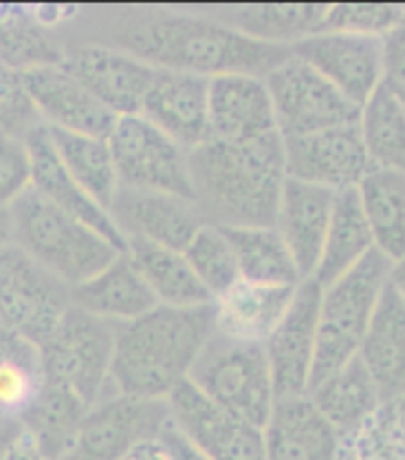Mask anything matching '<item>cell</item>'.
<instances>
[{"instance_id": "cell-1", "label": "cell", "mask_w": 405, "mask_h": 460, "mask_svg": "<svg viewBox=\"0 0 405 460\" xmlns=\"http://www.w3.org/2000/svg\"><path fill=\"white\" fill-rule=\"evenodd\" d=\"M67 43H101L151 65L213 79L248 75L265 79L294 56L286 46H269L225 27L206 13L163 5L76 7L57 31Z\"/></svg>"}, {"instance_id": "cell-2", "label": "cell", "mask_w": 405, "mask_h": 460, "mask_svg": "<svg viewBox=\"0 0 405 460\" xmlns=\"http://www.w3.org/2000/svg\"><path fill=\"white\" fill-rule=\"evenodd\" d=\"M189 179L193 208L203 225L275 227L286 181L282 137L272 134L248 144L207 138L189 151Z\"/></svg>"}, {"instance_id": "cell-3", "label": "cell", "mask_w": 405, "mask_h": 460, "mask_svg": "<svg viewBox=\"0 0 405 460\" xmlns=\"http://www.w3.org/2000/svg\"><path fill=\"white\" fill-rule=\"evenodd\" d=\"M213 334V303L200 308L155 305L131 323L117 324L112 392L167 401L177 386L189 382L191 367Z\"/></svg>"}, {"instance_id": "cell-4", "label": "cell", "mask_w": 405, "mask_h": 460, "mask_svg": "<svg viewBox=\"0 0 405 460\" xmlns=\"http://www.w3.org/2000/svg\"><path fill=\"white\" fill-rule=\"evenodd\" d=\"M10 220L13 246L69 288L86 282L122 253L96 229L86 227L31 189L10 206Z\"/></svg>"}, {"instance_id": "cell-5", "label": "cell", "mask_w": 405, "mask_h": 460, "mask_svg": "<svg viewBox=\"0 0 405 460\" xmlns=\"http://www.w3.org/2000/svg\"><path fill=\"white\" fill-rule=\"evenodd\" d=\"M389 272L392 262L374 248L337 282L322 287L310 386L334 375L357 356L382 291L389 284Z\"/></svg>"}, {"instance_id": "cell-6", "label": "cell", "mask_w": 405, "mask_h": 460, "mask_svg": "<svg viewBox=\"0 0 405 460\" xmlns=\"http://www.w3.org/2000/svg\"><path fill=\"white\" fill-rule=\"evenodd\" d=\"M189 382L220 411L260 429L275 408L277 394L265 346L239 344L215 332L191 367Z\"/></svg>"}, {"instance_id": "cell-7", "label": "cell", "mask_w": 405, "mask_h": 460, "mask_svg": "<svg viewBox=\"0 0 405 460\" xmlns=\"http://www.w3.org/2000/svg\"><path fill=\"white\" fill-rule=\"evenodd\" d=\"M115 334L117 324L69 305L56 332L41 346L46 375L67 385L89 408L96 405L112 394Z\"/></svg>"}, {"instance_id": "cell-8", "label": "cell", "mask_w": 405, "mask_h": 460, "mask_svg": "<svg viewBox=\"0 0 405 460\" xmlns=\"http://www.w3.org/2000/svg\"><path fill=\"white\" fill-rule=\"evenodd\" d=\"M119 189L167 193L191 200L189 151L141 115L117 117L108 134Z\"/></svg>"}, {"instance_id": "cell-9", "label": "cell", "mask_w": 405, "mask_h": 460, "mask_svg": "<svg viewBox=\"0 0 405 460\" xmlns=\"http://www.w3.org/2000/svg\"><path fill=\"white\" fill-rule=\"evenodd\" d=\"M275 111L277 134L282 138L308 137L360 122V108L341 96L317 69L291 56L265 76Z\"/></svg>"}, {"instance_id": "cell-10", "label": "cell", "mask_w": 405, "mask_h": 460, "mask_svg": "<svg viewBox=\"0 0 405 460\" xmlns=\"http://www.w3.org/2000/svg\"><path fill=\"white\" fill-rule=\"evenodd\" d=\"M69 305L67 284L39 268L20 248L0 253V330L43 346Z\"/></svg>"}, {"instance_id": "cell-11", "label": "cell", "mask_w": 405, "mask_h": 460, "mask_svg": "<svg viewBox=\"0 0 405 460\" xmlns=\"http://www.w3.org/2000/svg\"><path fill=\"white\" fill-rule=\"evenodd\" d=\"M170 422L167 401L108 394L91 405L60 460H127L144 441L158 439Z\"/></svg>"}, {"instance_id": "cell-12", "label": "cell", "mask_w": 405, "mask_h": 460, "mask_svg": "<svg viewBox=\"0 0 405 460\" xmlns=\"http://www.w3.org/2000/svg\"><path fill=\"white\" fill-rule=\"evenodd\" d=\"M294 56L317 69L356 108L384 86V41L370 36L320 31L295 43Z\"/></svg>"}, {"instance_id": "cell-13", "label": "cell", "mask_w": 405, "mask_h": 460, "mask_svg": "<svg viewBox=\"0 0 405 460\" xmlns=\"http://www.w3.org/2000/svg\"><path fill=\"white\" fill-rule=\"evenodd\" d=\"M167 405L172 425L210 460H268L260 427L220 411L191 382L177 386Z\"/></svg>"}, {"instance_id": "cell-14", "label": "cell", "mask_w": 405, "mask_h": 460, "mask_svg": "<svg viewBox=\"0 0 405 460\" xmlns=\"http://www.w3.org/2000/svg\"><path fill=\"white\" fill-rule=\"evenodd\" d=\"M286 177L339 193L356 189L372 170L357 124L282 138Z\"/></svg>"}, {"instance_id": "cell-15", "label": "cell", "mask_w": 405, "mask_h": 460, "mask_svg": "<svg viewBox=\"0 0 405 460\" xmlns=\"http://www.w3.org/2000/svg\"><path fill=\"white\" fill-rule=\"evenodd\" d=\"M320 296L322 287L315 279H303L295 287L294 301L284 320L265 341V356L272 372L277 399H294L308 394L310 372L315 360Z\"/></svg>"}, {"instance_id": "cell-16", "label": "cell", "mask_w": 405, "mask_h": 460, "mask_svg": "<svg viewBox=\"0 0 405 460\" xmlns=\"http://www.w3.org/2000/svg\"><path fill=\"white\" fill-rule=\"evenodd\" d=\"M115 117L138 115L155 69L101 43H67L60 62Z\"/></svg>"}, {"instance_id": "cell-17", "label": "cell", "mask_w": 405, "mask_h": 460, "mask_svg": "<svg viewBox=\"0 0 405 460\" xmlns=\"http://www.w3.org/2000/svg\"><path fill=\"white\" fill-rule=\"evenodd\" d=\"M20 79L43 127L101 138H108L115 127L117 117L62 65L29 69Z\"/></svg>"}, {"instance_id": "cell-18", "label": "cell", "mask_w": 405, "mask_h": 460, "mask_svg": "<svg viewBox=\"0 0 405 460\" xmlns=\"http://www.w3.org/2000/svg\"><path fill=\"white\" fill-rule=\"evenodd\" d=\"M207 84L206 76L155 69L138 115L184 151H191L210 138Z\"/></svg>"}, {"instance_id": "cell-19", "label": "cell", "mask_w": 405, "mask_h": 460, "mask_svg": "<svg viewBox=\"0 0 405 460\" xmlns=\"http://www.w3.org/2000/svg\"><path fill=\"white\" fill-rule=\"evenodd\" d=\"M207 119L210 138L227 144H248L277 134L268 84L260 76H213L207 84Z\"/></svg>"}, {"instance_id": "cell-20", "label": "cell", "mask_w": 405, "mask_h": 460, "mask_svg": "<svg viewBox=\"0 0 405 460\" xmlns=\"http://www.w3.org/2000/svg\"><path fill=\"white\" fill-rule=\"evenodd\" d=\"M108 213L124 241H148L172 251H184L193 234L203 227L191 200L167 193L119 189Z\"/></svg>"}, {"instance_id": "cell-21", "label": "cell", "mask_w": 405, "mask_h": 460, "mask_svg": "<svg viewBox=\"0 0 405 460\" xmlns=\"http://www.w3.org/2000/svg\"><path fill=\"white\" fill-rule=\"evenodd\" d=\"M24 141H27L29 158H31V191L43 196L48 203L76 217L79 222H84L86 227L96 229L103 239L110 241L112 246L124 253L127 241L115 227L110 213L98 206L96 200L69 177V172L57 158L56 148H53L48 129L43 124H36L24 134Z\"/></svg>"}, {"instance_id": "cell-22", "label": "cell", "mask_w": 405, "mask_h": 460, "mask_svg": "<svg viewBox=\"0 0 405 460\" xmlns=\"http://www.w3.org/2000/svg\"><path fill=\"white\" fill-rule=\"evenodd\" d=\"M337 193L298 179L284 181L275 229L289 248L295 270L303 279H313L330 229L331 208Z\"/></svg>"}, {"instance_id": "cell-23", "label": "cell", "mask_w": 405, "mask_h": 460, "mask_svg": "<svg viewBox=\"0 0 405 460\" xmlns=\"http://www.w3.org/2000/svg\"><path fill=\"white\" fill-rule=\"evenodd\" d=\"M295 287L239 282L213 301L215 332L239 344L265 346L286 315Z\"/></svg>"}, {"instance_id": "cell-24", "label": "cell", "mask_w": 405, "mask_h": 460, "mask_svg": "<svg viewBox=\"0 0 405 460\" xmlns=\"http://www.w3.org/2000/svg\"><path fill=\"white\" fill-rule=\"evenodd\" d=\"M268 460H337L341 437L308 396L277 399L262 427Z\"/></svg>"}, {"instance_id": "cell-25", "label": "cell", "mask_w": 405, "mask_h": 460, "mask_svg": "<svg viewBox=\"0 0 405 460\" xmlns=\"http://www.w3.org/2000/svg\"><path fill=\"white\" fill-rule=\"evenodd\" d=\"M384 403L405 396V301L389 284L357 350Z\"/></svg>"}, {"instance_id": "cell-26", "label": "cell", "mask_w": 405, "mask_h": 460, "mask_svg": "<svg viewBox=\"0 0 405 460\" xmlns=\"http://www.w3.org/2000/svg\"><path fill=\"white\" fill-rule=\"evenodd\" d=\"M69 303L110 324H127L158 305L127 253H119L101 272L69 288Z\"/></svg>"}, {"instance_id": "cell-27", "label": "cell", "mask_w": 405, "mask_h": 460, "mask_svg": "<svg viewBox=\"0 0 405 460\" xmlns=\"http://www.w3.org/2000/svg\"><path fill=\"white\" fill-rule=\"evenodd\" d=\"M330 5H213L198 7L225 27L269 46H286L305 41L322 31Z\"/></svg>"}, {"instance_id": "cell-28", "label": "cell", "mask_w": 405, "mask_h": 460, "mask_svg": "<svg viewBox=\"0 0 405 460\" xmlns=\"http://www.w3.org/2000/svg\"><path fill=\"white\" fill-rule=\"evenodd\" d=\"M317 412L339 432V437H348L357 427L377 412L384 401L379 396L377 385L370 377V372L360 363V358H353L344 367H339L315 386H310L305 394Z\"/></svg>"}, {"instance_id": "cell-29", "label": "cell", "mask_w": 405, "mask_h": 460, "mask_svg": "<svg viewBox=\"0 0 405 460\" xmlns=\"http://www.w3.org/2000/svg\"><path fill=\"white\" fill-rule=\"evenodd\" d=\"M138 275L144 277L145 287L151 288L158 305L167 308H200L210 305L213 298L207 294L198 277L193 275L181 251L155 246L148 241L127 239V251Z\"/></svg>"}, {"instance_id": "cell-30", "label": "cell", "mask_w": 405, "mask_h": 460, "mask_svg": "<svg viewBox=\"0 0 405 460\" xmlns=\"http://www.w3.org/2000/svg\"><path fill=\"white\" fill-rule=\"evenodd\" d=\"M370 251H374V241L360 208L357 191L356 189L339 191L334 196L330 229L324 236L322 255L313 279L320 287L337 282L339 277L356 268Z\"/></svg>"}, {"instance_id": "cell-31", "label": "cell", "mask_w": 405, "mask_h": 460, "mask_svg": "<svg viewBox=\"0 0 405 460\" xmlns=\"http://www.w3.org/2000/svg\"><path fill=\"white\" fill-rule=\"evenodd\" d=\"M372 241L389 262L405 255V174L372 167L356 186Z\"/></svg>"}, {"instance_id": "cell-32", "label": "cell", "mask_w": 405, "mask_h": 460, "mask_svg": "<svg viewBox=\"0 0 405 460\" xmlns=\"http://www.w3.org/2000/svg\"><path fill=\"white\" fill-rule=\"evenodd\" d=\"M89 405L84 403L67 385L60 379L48 377L43 382L36 403L22 418V427L31 434L36 447L48 460H60L75 439L76 429L82 425Z\"/></svg>"}, {"instance_id": "cell-33", "label": "cell", "mask_w": 405, "mask_h": 460, "mask_svg": "<svg viewBox=\"0 0 405 460\" xmlns=\"http://www.w3.org/2000/svg\"><path fill=\"white\" fill-rule=\"evenodd\" d=\"M46 382L41 346L0 330V420H17L36 403Z\"/></svg>"}, {"instance_id": "cell-34", "label": "cell", "mask_w": 405, "mask_h": 460, "mask_svg": "<svg viewBox=\"0 0 405 460\" xmlns=\"http://www.w3.org/2000/svg\"><path fill=\"white\" fill-rule=\"evenodd\" d=\"M236 258L239 279L269 287H298L301 275L295 270L289 248L275 227L222 229Z\"/></svg>"}, {"instance_id": "cell-35", "label": "cell", "mask_w": 405, "mask_h": 460, "mask_svg": "<svg viewBox=\"0 0 405 460\" xmlns=\"http://www.w3.org/2000/svg\"><path fill=\"white\" fill-rule=\"evenodd\" d=\"M65 46L53 29H46L29 7L0 5V65L17 75L36 67L60 65Z\"/></svg>"}, {"instance_id": "cell-36", "label": "cell", "mask_w": 405, "mask_h": 460, "mask_svg": "<svg viewBox=\"0 0 405 460\" xmlns=\"http://www.w3.org/2000/svg\"><path fill=\"white\" fill-rule=\"evenodd\" d=\"M48 134L57 158L69 172V177L75 179L103 210H110L112 200L119 191V181H117L108 138L56 129H48Z\"/></svg>"}, {"instance_id": "cell-37", "label": "cell", "mask_w": 405, "mask_h": 460, "mask_svg": "<svg viewBox=\"0 0 405 460\" xmlns=\"http://www.w3.org/2000/svg\"><path fill=\"white\" fill-rule=\"evenodd\" d=\"M360 137L372 167L405 174V103L386 86L360 108Z\"/></svg>"}, {"instance_id": "cell-38", "label": "cell", "mask_w": 405, "mask_h": 460, "mask_svg": "<svg viewBox=\"0 0 405 460\" xmlns=\"http://www.w3.org/2000/svg\"><path fill=\"white\" fill-rule=\"evenodd\" d=\"M181 253L213 301L239 282L236 258L222 229L203 225Z\"/></svg>"}, {"instance_id": "cell-39", "label": "cell", "mask_w": 405, "mask_h": 460, "mask_svg": "<svg viewBox=\"0 0 405 460\" xmlns=\"http://www.w3.org/2000/svg\"><path fill=\"white\" fill-rule=\"evenodd\" d=\"M405 5H370V3H357V5H330L324 14L322 31L334 34H353L370 36V39H384L399 27L403 20Z\"/></svg>"}, {"instance_id": "cell-40", "label": "cell", "mask_w": 405, "mask_h": 460, "mask_svg": "<svg viewBox=\"0 0 405 460\" xmlns=\"http://www.w3.org/2000/svg\"><path fill=\"white\" fill-rule=\"evenodd\" d=\"M31 189V158L24 137L0 134V208H10Z\"/></svg>"}, {"instance_id": "cell-41", "label": "cell", "mask_w": 405, "mask_h": 460, "mask_svg": "<svg viewBox=\"0 0 405 460\" xmlns=\"http://www.w3.org/2000/svg\"><path fill=\"white\" fill-rule=\"evenodd\" d=\"M36 124H41V119L29 103L20 75L0 65V134L24 137Z\"/></svg>"}, {"instance_id": "cell-42", "label": "cell", "mask_w": 405, "mask_h": 460, "mask_svg": "<svg viewBox=\"0 0 405 460\" xmlns=\"http://www.w3.org/2000/svg\"><path fill=\"white\" fill-rule=\"evenodd\" d=\"M384 41V86L405 101V14Z\"/></svg>"}, {"instance_id": "cell-43", "label": "cell", "mask_w": 405, "mask_h": 460, "mask_svg": "<svg viewBox=\"0 0 405 460\" xmlns=\"http://www.w3.org/2000/svg\"><path fill=\"white\" fill-rule=\"evenodd\" d=\"M158 444L165 448V454L170 460H210L207 456L200 454L198 448L193 447L184 434L179 432L177 427L172 425V420H170L165 429L160 432Z\"/></svg>"}, {"instance_id": "cell-44", "label": "cell", "mask_w": 405, "mask_h": 460, "mask_svg": "<svg viewBox=\"0 0 405 460\" xmlns=\"http://www.w3.org/2000/svg\"><path fill=\"white\" fill-rule=\"evenodd\" d=\"M3 460H48L41 454V448L36 447V441L31 439V434L22 427V432L17 434V439L10 444L7 454Z\"/></svg>"}, {"instance_id": "cell-45", "label": "cell", "mask_w": 405, "mask_h": 460, "mask_svg": "<svg viewBox=\"0 0 405 460\" xmlns=\"http://www.w3.org/2000/svg\"><path fill=\"white\" fill-rule=\"evenodd\" d=\"M129 460H170V458H167L165 448L158 444V439H153V441L138 444V447L129 454Z\"/></svg>"}, {"instance_id": "cell-46", "label": "cell", "mask_w": 405, "mask_h": 460, "mask_svg": "<svg viewBox=\"0 0 405 460\" xmlns=\"http://www.w3.org/2000/svg\"><path fill=\"white\" fill-rule=\"evenodd\" d=\"M22 432V422L17 420H0V460L5 458L7 448L17 439V434Z\"/></svg>"}, {"instance_id": "cell-47", "label": "cell", "mask_w": 405, "mask_h": 460, "mask_svg": "<svg viewBox=\"0 0 405 460\" xmlns=\"http://www.w3.org/2000/svg\"><path fill=\"white\" fill-rule=\"evenodd\" d=\"M389 287L396 291L405 301V255L392 262V272H389Z\"/></svg>"}, {"instance_id": "cell-48", "label": "cell", "mask_w": 405, "mask_h": 460, "mask_svg": "<svg viewBox=\"0 0 405 460\" xmlns=\"http://www.w3.org/2000/svg\"><path fill=\"white\" fill-rule=\"evenodd\" d=\"M13 246V220L10 208H0V253Z\"/></svg>"}, {"instance_id": "cell-49", "label": "cell", "mask_w": 405, "mask_h": 460, "mask_svg": "<svg viewBox=\"0 0 405 460\" xmlns=\"http://www.w3.org/2000/svg\"><path fill=\"white\" fill-rule=\"evenodd\" d=\"M393 405H396V415H399L401 429H403V437H405V396L399 401H393Z\"/></svg>"}, {"instance_id": "cell-50", "label": "cell", "mask_w": 405, "mask_h": 460, "mask_svg": "<svg viewBox=\"0 0 405 460\" xmlns=\"http://www.w3.org/2000/svg\"><path fill=\"white\" fill-rule=\"evenodd\" d=\"M127 460H129V458H127Z\"/></svg>"}, {"instance_id": "cell-51", "label": "cell", "mask_w": 405, "mask_h": 460, "mask_svg": "<svg viewBox=\"0 0 405 460\" xmlns=\"http://www.w3.org/2000/svg\"><path fill=\"white\" fill-rule=\"evenodd\" d=\"M403 103H405V101H403Z\"/></svg>"}]
</instances>
